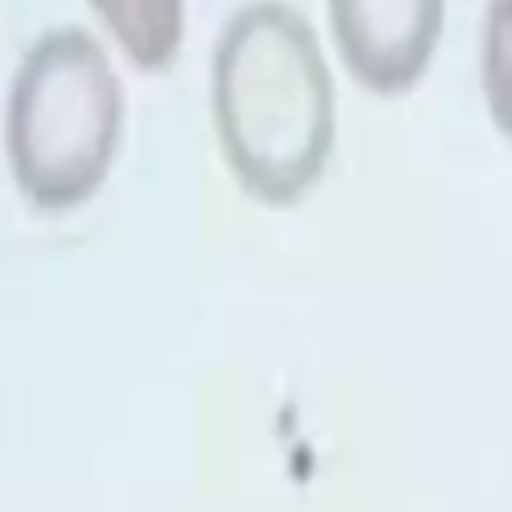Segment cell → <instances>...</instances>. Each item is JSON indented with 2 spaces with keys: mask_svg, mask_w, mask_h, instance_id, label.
Segmentation results:
<instances>
[{
  "mask_svg": "<svg viewBox=\"0 0 512 512\" xmlns=\"http://www.w3.org/2000/svg\"><path fill=\"white\" fill-rule=\"evenodd\" d=\"M480 88L496 132L512 144V0H488L480 24Z\"/></svg>",
  "mask_w": 512,
  "mask_h": 512,
  "instance_id": "5",
  "label": "cell"
},
{
  "mask_svg": "<svg viewBox=\"0 0 512 512\" xmlns=\"http://www.w3.org/2000/svg\"><path fill=\"white\" fill-rule=\"evenodd\" d=\"M140 72H164L184 44V0H88Z\"/></svg>",
  "mask_w": 512,
  "mask_h": 512,
  "instance_id": "4",
  "label": "cell"
},
{
  "mask_svg": "<svg viewBox=\"0 0 512 512\" xmlns=\"http://www.w3.org/2000/svg\"><path fill=\"white\" fill-rule=\"evenodd\" d=\"M124 84L104 44L76 24L40 32L20 56L4 104V156L36 212L88 204L120 152Z\"/></svg>",
  "mask_w": 512,
  "mask_h": 512,
  "instance_id": "2",
  "label": "cell"
},
{
  "mask_svg": "<svg viewBox=\"0 0 512 512\" xmlns=\"http://www.w3.org/2000/svg\"><path fill=\"white\" fill-rule=\"evenodd\" d=\"M328 24L360 88L404 96L436 56L444 0H328Z\"/></svg>",
  "mask_w": 512,
  "mask_h": 512,
  "instance_id": "3",
  "label": "cell"
},
{
  "mask_svg": "<svg viewBox=\"0 0 512 512\" xmlns=\"http://www.w3.org/2000/svg\"><path fill=\"white\" fill-rule=\"evenodd\" d=\"M212 124L244 196L300 204L336 144V88L304 12L284 0L236 8L212 52Z\"/></svg>",
  "mask_w": 512,
  "mask_h": 512,
  "instance_id": "1",
  "label": "cell"
}]
</instances>
